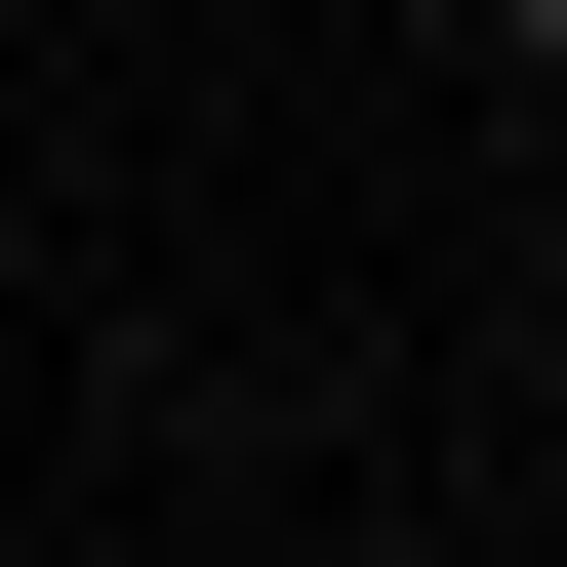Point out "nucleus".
<instances>
[{"instance_id": "obj_1", "label": "nucleus", "mask_w": 567, "mask_h": 567, "mask_svg": "<svg viewBox=\"0 0 567 567\" xmlns=\"http://www.w3.org/2000/svg\"><path fill=\"white\" fill-rule=\"evenodd\" d=\"M486 41H567V0H486Z\"/></svg>"}]
</instances>
